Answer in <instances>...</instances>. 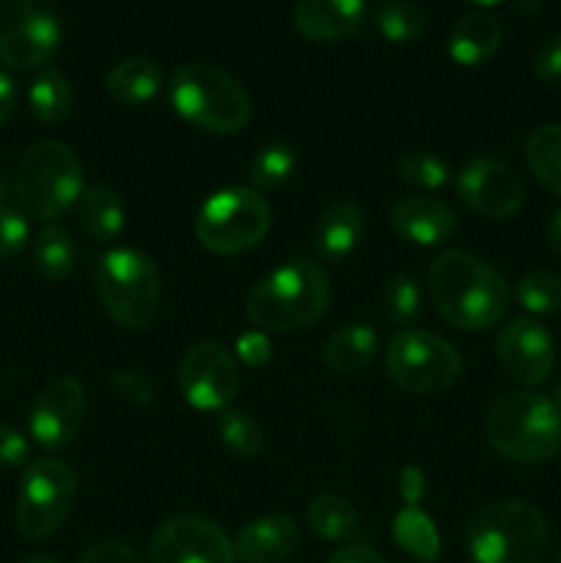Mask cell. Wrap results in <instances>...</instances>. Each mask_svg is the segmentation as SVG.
I'll return each mask as SVG.
<instances>
[{"mask_svg": "<svg viewBox=\"0 0 561 563\" xmlns=\"http://www.w3.org/2000/svg\"><path fill=\"white\" fill-rule=\"evenodd\" d=\"M429 291L440 317L457 330H487L509 311L512 291L504 275L468 251H443L429 267Z\"/></svg>", "mask_w": 561, "mask_h": 563, "instance_id": "obj_1", "label": "cell"}, {"mask_svg": "<svg viewBox=\"0 0 561 563\" xmlns=\"http://www.w3.org/2000/svg\"><path fill=\"white\" fill-rule=\"evenodd\" d=\"M330 302L324 269L308 258H292L264 275L251 289L245 313L264 333H292L317 322Z\"/></svg>", "mask_w": 561, "mask_h": 563, "instance_id": "obj_2", "label": "cell"}, {"mask_svg": "<svg viewBox=\"0 0 561 563\" xmlns=\"http://www.w3.org/2000/svg\"><path fill=\"white\" fill-rule=\"evenodd\" d=\"M487 440L498 454L520 465L548 462L561 449V412L544 394L512 390L487 412Z\"/></svg>", "mask_w": 561, "mask_h": 563, "instance_id": "obj_3", "label": "cell"}, {"mask_svg": "<svg viewBox=\"0 0 561 563\" xmlns=\"http://www.w3.org/2000/svg\"><path fill=\"white\" fill-rule=\"evenodd\" d=\"M170 104L187 124L215 135H234L251 121L245 88L215 64H185L170 77Z\"/></svg>", "mask_w": 561, "mask_h": 563, "instance_id": "obj_4", "label": "cell"}, {"mask_svg": "<svg viewBox=\"0 0 561 563\" xmlns=\"http://www.w3.org/2000/svg\"><path fill=\"white\" fill-rule=\"evenodd\" d=\"M473 563H542L548 553V522L522 500H501L479 509L465 528Z\"/></svg>", "mask_w": 561, "mask_h": 563, "instance_id": "obj_5", "label": "cell"}, {"mask_svg": "<svg viewBox=\"0 0 561 563\" xmlns=\"http://www.w3.org/2000/svg\"><path fill=\"white\" fill-rule=\"evenodd\" d=\"M82 163L61 141H38L22 154L14 174L20 207L36 220H55L82 196Z\"/></svg>", "mask_w": 561, "mask_h": 563, "instance_id": "obj_6", "label": "cell"}, {"mask_svg": "<svg viewBox=\"0 0 561 563\" xmlns=\"http://www.w3.org/2000/svg\"><path fill=\"white\" fill-rule=\"evenodd\" d=\"M94 286L105 311L127 330L146 328L160 308V275L135 247H113L99 258Z\"/></svg>", "mask_w": 561, "mask_h": 563, "instance_id": "obj_7", "label": "cell"}, {"mask_svg": "<svg viewBox=\"0 0 561 563\" xmlns=\"http://www.w3.org/2000/svg\"><path fill=\"white\" fill-rule=\"evenodd\" d=\"M270 229V207L251 187L212 192L196 214V240L218 256L256 247Z\"/></svg>", "mask_w": 561, "mask_h": 563, "instance_id": "obj_8", "label": "cell"}, {"mask_svg": "<svg viewBox=\"0 0 561 563\" xmlns=\"http://www.w3.org/2000/svg\"><path fill=\"white\" fill-rule=\"evenodd\" d=\"M385 372L391 383L407 394H440L457 383L462 361L446 339L410 328L391 335Z\"/></svg>", "mask_w": 561, "mask_h": 563, "instance_id": "obj_9", "label": "cell"}, {"mask_svg": "<svg viewBox=\"0 0 561 563\" xmlns=\"http://www.w3.org/2000/svg\"><path fill=\"white\" fill-rule=\"evenodd\" d=\"M77 498V473L64 460L44 456L28 465L16 495V528L25 539H47L64 526Z\"/></svg>", "mask_w": 561, "mask_h": 563, "instance_id": "obj_10", "label": "cell"}, {"mask_svg": "<svg viewBox=\"0 0 561 563\" xmlns=\"http://www.w3.org/2000/svg\"><path fill=\"white\" fill-rule=\"evenodd\" d=\"M61 16L50 0H0V60L36 69L61 47Z\"/></svg>", "mask_w": 561, "mask_h": 563, "instance_id": "obj_11", "label": "cell"}, {"mask_svg": "<svg viewBox=\"0 0 561 563\" xmlns=\"http://www.w3.org/2000/svg\"><path fill=\"white\" fill-rule=\"evenodd\" d=\"M179 390L187 405L196 410H229L240 390L234 355L215 341H201V344L190 346L179 363Z\"/></svg>", "mask_w": 561, "mask_h": 563, "instance_id": "obj_12", "label": "cell"}, {"mask_svg": "<svg viewBox=\"0 0 561 563\" xmlns=\"http://www.w3.org/2000/svg\"><path fill=\"white\" fill-rule=\"evenodd\" d=\"M152 563H237V553L218 522L201 515H176L154 533Z\"/></svg>", "mask_w": 561, "mask_h": 563, "instance_id": "obj_13", "label": "cell"}, {"mask_svg": "<svg viewBox=\"0 0 561 563\" xmlns=\"http://www.w3.org/2000/svg\"><path fill=\"white\" fill-rule=\"evenodd\" d=\"M457 190L468 209L490 220L512 218L526 198V187L515 168L495 157H473L457 174Z\"/></svg>", "mask_w": 561, "mask_h": 563, "instance_id": "obj_14", "label": "cell"}, {"mask_svg": "<svg viewBox=\"0 0 561 563\" xmlns=\"http://www.w3.org/2000/svg\"><path fill=\"white\" fill-rule=\"evenodd\" d=\"M86 418V394L75 377H55L38 390L31 410V438L44 449H64Z\"/></svg>", "mask_w": 561, "mask_h": 563, "instance_id": "obj_15", "label": "cell"}, {"mask_svg": "<svg viewBox=\"0 0 561 563\" xmlns=\"http://www.w3.org/2000/svg\"><path fill=\"white\" fill-rule=\"evenodd\" d=\"M498 361L515 383L534 388V385L544 383L553 372V339L537 319H512L498 335Z\"/></svg>", "mask_w": 561, "mask_h": 563, "instance_id": "obj_16", "label": "cell"}, {"mask_svg": "<svg viewBox=\"0 0 561 563\" xmlns=\"http://www.w3.org/2000/svg\"><path fill=\"white\" fill-rule=\"evenodd\" d=\"M391 225L413 245L432 247L451 240L457 231V218L440 198L405 196L391 207Z\"/></svg>", "mask_w": 561, "mask_h": 563, "instance_id": "obj_17", "label": "cell"}, {"mask_svg": "<svg viewBox=\"0 0 561 563\" xmlns=\"http://www.w3.org/2000/svg\"><path fill=\"white\" fill-rule=\"evenodd\" d=\"M366 0H297L295 27L308 42H339L361 31Z\"/></svg>", "mask_w": 561, "mask_h": 563, "instance_id": "obj_18", "label": "cell"}, {"mask_svg": "<svg viewBox=\"0 0 561 563\" xmlns=\"http://www.w3.org/2000/svg\"><path fill=\"white\" fill-rule=\"evenodd\" d=\"M300 526L286 515H267L237 533L234 553L242 563H280L300 548Z\"/></svg>", "mask_w": 561, "mask_h": 563, "instance_id": "obj_19", "label": "cell"}, {"mask_svg": "<svg viewBox=\"0 0 561 563\" xmlns=\"http://www.w3.org/2000/svg\"><path fill=\"white\" fill-rule=\"evenodd\" d=\"M366 234V218L352 201L330 203L314 225V247L324 262H344Z\"/></svg>", "mask_w": 561, "mask_h": 563, "instance_id": "obj_20", "label": "cell"}, {"mask_svg": "<svg viewBox=\"0 0 561 563\" xmlns=\"http://www.w3.org/2000/svg\"><path fill=\"white\" fill-rule=\"evenodd\" d=\"M501 22L490 11H471L449 33V55L460 66H479L501 47Z\"/></svg>", "mask_w": 561, "mask_h": 563, "instance_id": "obj_21", "label": "cell"}, {"mask_svg": "<svg viewBox=\"0 0 561 563\" xmlns=\"http://www.w3.org/2000/svg\"><path fill=\"white\" fill-rule=\"evenodd\" d=\"M77 218H80V229L86 231L88 240L113 242L119 240L127 223L124 201L113 187L91 185L82 190L80 201H77Z\"/></svg>", "mask_w": 561, "mask_h": 563, "instance_id": "obj_22", "label": "cell"}, {"mask_svg": "<svg viewBox=\"0 0 561 563\" xmlns=\"http://www.w3.org/2000/svg\"><path fill=\"white\" fill-rule=\"evenodd\" d=\"M380 350V339L366 324H344L328 335L322 346V357L330 372L358 374L374 361Z\"/></svg>", "mask_w": 561, "mask_h": 563, "instance_id": "obj_23", "label": "cell"}, {"mask_svg": "<svg viewBox=\"0 0 561 563\" xmlns=\"http://www.w3.org/2000/svg\"><path fill=\"white\" fill-rule=\"evenodd\" d=\"M105 88L119 104H143L163 88V69L148 58H127L110 69Z\"/></svg>", "mask_w": 561, "mask_h": 563, "instance_id": "obj_24", "label": "cell"}, {"mask_svg": "<svg viewBox=\"0 0 561 563\" xmlns=\"http://www.w3.org/2000/svg\"><path fill=\"white\" fill-rule=\"evenodd\" d=\"M308 528L324 542H352L363 533L355 506L341 495H319L308 504Z\"/></svg>", "mask_w": 561, "mask_h": 563, "instance_id": "obj_25", "label": "cell"}, {"mask_svg": "<svg viewBox=\"0 0 561 563\" xmlns=\"http://www.w3.org/2000/svg\"><path fill=\"white\" fill-rule=\"evenodd\" d=\"M28 104H31L33 119L42 124H61L72 110V86L64 71L47 69L38 71L28 91Z\"/></svg>", "mask_w": 561, "mask_h": 563, "instance_id": "obj_26", "label": "cell"}, {"mask_svg": "<svg viewBox=\"0 0 561 563\" xmlns=\"http://www.w3.org/2000/svg\"><path fill=\"white\" fill-rule=\"evenodd\" d=\"M394 542L405 550L413 559L432 563L440 555V537L435 522L429 520L427 511H421L418 506H405V509L396 515L394 526Z\"/></svg>", "mask_w": 561, "mask_h": 563, "instance_id": "obj_27", "label": "cell"}, {"mask_svg": "<svg viewBox=\"0 0 561 563\" xmlns=\"http://www.w3.org/2000/svg\"><path fill=\"white\" fill-rule=\"evenodd\" d=\"M526 163L539 185L561 196V124H542L528 135Z\"/></svg>", "mask_w": 561, "mask_h": 563, "instance_id": "obj_28", "label": "cell"}, {"mask_svg": "<svg viewBox=\"0 0 561 563\" xmlns=\"http://www.w3.org/2000/svg\"><path fill=\"white\" fill-rule=\"evenodd\" d=\"M33 264L47 280H61L77 267V247L64 225H44L33 242Z\"/></svg>", "mask_w": 561, "mask_h": 563, "instance_id": "obj_29", "label": "cell"}, {"mask_svg": "<svg viewBox=\"0 0 561 563\" xmlns=\"http://www.w3.org/2000/svg\"><path fill=\"white\" fill-rule=\"evenodd\" d=\"M374 25L388 42L410 44L427 31V14L410 0H383L374 11Z\"/></svg>", "mask_w": 561, "mask_h": 563, "instance_id": "obj_30", "label": "cell"}, {"mask_svg": "<svg viewBox=\"0 0 561 563\" xmlns=\"http://www.w3.org/2000/svg\"><path fill=\"white\" fill-rule=\"evenodd\" d=\"M220 443L237 460H253L262 451V427L245 410H223L218 418Z\"/></svg>", "mask_w": 561, "mask_h": 563, "instance_id": "obj_31", "label": "cell"}, {"mask_svg": "<svg viewBox=\"0 0 561 563\" xmlns=\"http://www.w3.org/2000/svg\"><path fill=\"white\" fill-rule=\"evenodd\" d=\"M399 176L418 190H443L451 181V168L443 157L418 148V152L402 154Z\"/></svg>", "mask_w": 561, "mask_h": 563, "instance_id": "obj_32", "label": "cell"}, {"mask_svg": "<svg viewBox=\"0 0 561 563\" xmlns=\"http://www.w3.org/2000/svg\"><path fill=\"white\" fill-rule=\"evenodd\" d=\"M297 168V157L284 143H270L253 157L251 163V181L258 190H275L286 185Z\"/></svg>", "mask_w": 561, "mask_h": 563, "instance_id": "obj_33", "label": "cell"}, {"mask_svg": "<svg viewBox=\"0 0 561 563\" xmlns=\"http://www.w3.org/2000/svg\"><path fill=\"white\" fill-rule=\"evenodd\" d=\"M517 302L534 317H550L561 311V278L553 273H528L517 284Z\"/></svg>", "mask_w": 561, "mask_h": 563, "instance_id": "obj_34", "label": "cell"}, {"mask_svg": "<svg viewBox=\"0 0 561 563\" xmlns=\"http://www.w3.org/2000/svg\"><path fill=\"white\" fill-rule=\"evenodd\" d=\"M385 313L391 322L399 324L402 330H410L421 313V291H418L416 280L407 275H396L385 286Z\"/></svg>", "mask_w": 561, "mask_h": 563, "instance_id": "obj_35", "label": "cell"}, {"mask_svg": "<svg viewBox=\"0 0 561 563\" xmlns=\"http://www.w3.org/2000/svg\"><path fill=\"white\" fill-rule=\"evenodd\" d=\"M110 390H113L119 399L130 401V405H148L157 396V385L148 377L146 372H138V368H127V372H113L108 377Z\"/></svg>", "mask_w": 561, "mask_h": 563, "instance_id": "obj_36", "label": "cell"}, {"mask_svg": "<svg viewBox=\"0 0 561 563\" xmlns=\"http://www.w3.org/2000/svg\"><path fill=\"white\" fill-rule=\"evenodd\" d=\"M28 220L16 209L0 207V258L16 256L28 245Z\"/></svg>", "mask_w": 561, "mask_h": 563, "instance_id": "obj_37", "label": "cell"}, {"mask_svg": "<svg viewBox=\"0 0 561 563\" xmlns=\"http://www.w3.org/2000/svg\"><path fill=\"white\" fill-rule=\"evenodd\" d=\"M234 350H237V357H240L242 366L262 368V366H267V361L273 357V341H270V335L264 333V330L253 328L237 339Z\"/></svg>", "mask_w": 561, "mask_h": 563, "instance_id": "obj_38", "label": "cell"}, {"mask_svg": "<svg viewBox=\"0 0 561 563\" xmlns=\"http://www.w3.org/2000/svg\"><path fill=\"white\" fill-rule=\"evenodd\" d=\"M77 563H146L143 555L135 548L124 542H102L94 544L88 553H82V559Z\"/></svg>", "mask_w": 561, "mask_h": 563, "instance_id": "obj_39", "label": "cell"}, {"mask_svg": "<svg viewBox=\"0 0 561 563\" xmlns=\"http://www.w3.org/2000/svg\"><path fill=\"white\" fill-rule=\"evenodd\" d=\"M31 449H28V440L22 438V432H16L9 423H0V465L3 467H20L25 465Z\"/></svg>", "mask_w": 561, "mask_h": 563, "instance_id": "obj_40", "label": "cell"}, {"mask_svg": "<svg viewBox=\"0 0 561 563\" xmlns=\"http://www.w3.org/2000/svg\"><path fill=\"white\" fill-rule=\"evenodd\" d=\"M534 71H537L539 80H548V82L561 80V33H553V36L537 49Z\"/></svg>", "mask_w": 561, "mask_h": 563, "instance_id": "obj_41", "label": "cell"}, {"mask_svg": "<svg viewBox=\"0 0 561 563\" xmlns=\"http://www.w3.org/2000/svg\"><path fill=\"white\" fill-rule=\"evenodd\" d=\"M328 563H388V561H385L377 550L369 548V544H350V548L336 550Z\"/></svg>", "mask_w": 561, "mask_h": 563, "instance_id": "obj_42", "label": "cell"}, {"mask_svg": "<svg viewBox=\"0 0 561 563\" xmlns=\"http://www.w3.org/2000/svg\"><path fill=\"white\" fill-rule=\"evenodd\" d=\"M399 489H402V498H405V506H418V500L424 498L421 471H416V467H407V471L402 473Z\"/></svg>", "mask_w": 561, "mask_h": 563, "instance_id": "obj_43", "label": "cell"}, {"mask_svg": "<svg viewBox=\"0 0 561 563\" xmlns=\"http://www.w3.org/2000/svg\"><path fill=\"white\" fill-rule=\"evenodd\" d=\"M14 104H16V91H14V82L6 71H0V124L9 121V115L14 113Z\"/></svg>", "mask_w": 561, "mask_h": 563, "instance_id": "obj_44", "label": "cell"}, {"mask_svg": "<svg viewBox=\"0 0 561 563\" xmlns=\"http://www.w3.org/2000/svg\"><path fill=\"white\" fill-rule=\"evenodd\" d=\"M544 236H548L550 251L559 253V256H561V209L553 214V218H550L548 231H544Z\"/></svg>", "mask_w": 561, "mask_h": 563, "instance_id": "obj_45", "label": "cell"}, {"mask_svg": "<svg viewBox=\"0 0 561 563\" xmlns=\"http://www.w3.org/2000/svg\"><path fill=\"white\" fill-rule=\"evenodd\" d=\"M512 5H515L517 14H526V16L537 14L539 11V0H512Z\"/></svg>", "mask_w": 561, "mask_h": 563, "instance_id": "obj_46", "label": "cell"}, {"mask_svg": "<svg viewBox=\"0 0 561 563\" xmlns=\"http://www.w3.org/2000/svg\"><path fill=\"white\" fill-rule=\"evenodd\" d=\"M6 196H9V179H6V170L3 165H0V207H3Z\"/></svg>", "mask_w": 561, "mask_h": 563, "instance_id": "obj_47", "label": "cell"}, {"mask_svg": "<svg viewBox=\"0 0 561 563\" xmlns=\"http://www.w3.org/2000/svg\"><path fill=\"white\" fill-rule=\"evenodd\" d=\"M465 3L479 5V9H487V5H495V3H498V0H465Z\"/></svg>", "mask_w": 561, "mask_h": 563, "instance_id": "obj_48", "label": "cell"}, {"mask_svg": "<svg viewBox=\"0 0 561 563\" xmlns=\"http://www.w3.org/2000/svg\"><path fill=\"white\" fill-rule=\"evenodd\" d=\"M22 563H58V561L47 559V555H36V559H28V561H22Z\"/></svg>", "mask_w": 561, "mask_h": 563, "instance_id": "obj_49", "label": "cell"}, {"mask_svg": "<svg viewBox=\"0 0 561 563\" xmlns=\"http://www.w3.org/2000/svg\"><path fill=\"white\" fill-rule=\"evenodd\" d=\"M553 405L559 407V412H561V383L556 385V390H553Z\"/></svg>", "mask_w": 561, "mask_h": 563, "instance_id": "obj_50", "label": "cell"}]
</instances>
